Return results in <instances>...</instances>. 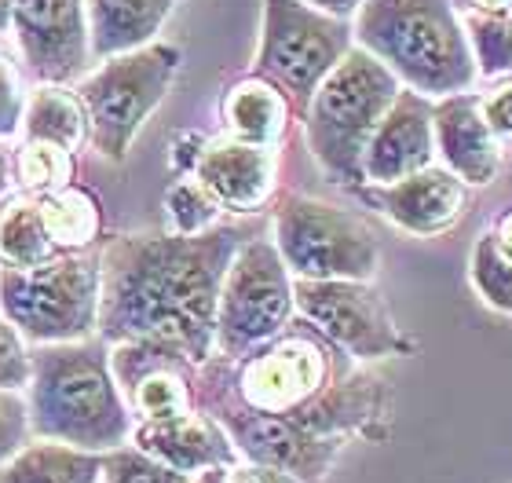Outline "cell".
I'll return each instance as SVG.
<instances>
[{
	"mask_svg": "<svg viewBox=\"0 0 512 483\" xmlns=\"http://www.w3.org/2000/svg\"><path fill=\"white\" fill-rule=\"evenodd\" d=\"M180 0H85V33L92 66L158 41Z\"/></svg>",
	"mask_w": 512,
	"mask_h": 483,
	"instance_id": "20",
	"label": "cell"
},
{
	"mask_svg": "<svg viewBox=\"0 0 512 483\" xmlns=\"http://www.w3.org/2000/svg\"><path fill=\"white\" fill-rule=\"evenodd\" d=\"M161 205H165V231H172V235H202V231L216 227V220L224 213L213 194L205 191L198 176H191V172L169 183Z\"/></svg>",
	"mask_w": 512,
	"mask_h": 483,
	"instance_id": "28",
	"label": "cell"
},
{
	"mask_svg": "<svg viewBox=\"0 0 512 483\" xmlns=\"http://www.w3.org/2000/svg\"><path fill=\"white\" fill-rule=\"evenodd\" d=\"M128 443H136L139 451L154 454L158 462L172 465L187 476L205 473V469H235L242 462L227 429L202 407L180 414V418L139 421V425H132Z\"/></svg>",
	"mask_w": 512,
	"mask_h": 483,
	"instance_id": "19",
	"label": "cell"
},
{
	"mask_svg": "<svg viewBox=\"0 0 512 483\" xmlns=\"http://www.w3.org/2000/svg\"><path fill=\"white\" fill-rule=\"evenodd\" d=\"M352 48V19L326 15L304 0H264L253 74L289 99L293 118H304L315 88Z\"/></svg>",
	"mask_w": 512,
	"mask_h": 483,
	"instance_id": "9",
	"label": "cell"
},
{
	"mask_svg": "<svg viewBox=\"0 0 512 483\" xmlns=\"http://www.w3.org/2000/svg\"><path fill=\"white\" fill-rule=\"evenodd\" d=\"M30 381V344L22 341V333L0 312V388L22 392Z\"/></svg>",
	"mask_w": 512,
	"mask_h": 483,
	"instance_id": "32",
	"label": "cell"
},
{
	"mask_svg": "<svg viewBox=\"0 0 512 483\" xmlns=\"http://www.w3.org/2000/svg\"><path fill=\"white\" fill-rule=\"evenodd\" d=\"M11 33L33 85H77L92 70L85 0H8Z\"/></svg>",
	"mask_w": 512,
	"mask_h": 483,
	"instance_id": "13",
	"label": "cell"
},
{
	"mask_svg": "<svg viewBox=\"0 0 512 483\" xmlns=\"http://www.w3.org/2000/svg\"><path fill=\"white\" fill-rule=\"evenodd\" d=\"M19 140L59 143L66 151L88 147V114L74 85H33L22 110Z\"/></svg>",
	"mask_w": 512,
	"mask_h": 483,
	"instance_id": "24",
	"label": "cell"
},
{
	"mask_svg": "<svg viewBox=\"0 0 512 483\" xmlns=\"http://www.w3.org/2000/svg\"><path fill=\"white\" fill-rule=\"evenodd\" d=\"M480 110H483V121L491 125L498 147H512V81H505L502 88L480 96Z\"/></svg>",
	"mask_w": 512,
	"mask_h": 483,
	"instance_id": "34",
	"label": "cell"
},
{
	"mask_svg": "<svg viewBox=\"0 0 512 483\" xmlns=\"http://www.w3.org/2000/svg\"><path fill=\"white\" fill-rule=\"evenodd\" d=\"M0 33H11V4L0 0Z\"/></svg>",
	"mask_w": 512,
	"mask_h": 483,
	"instance_id": "42",
	"label": "cell"
},
{
	"mask_svg": "<svg viewBox=\"0 0 512 483\" xmlns=\"http://www.w3.org/2000/svg\"><path fill=\"white\" fill-rule=\"evenodd\" d=\"M249 227L216 224L202 235L121 231L99 246V326L107 344H176L194 363L213 355L216 301Z\"/></svg>",
	"mask_w": 512,
	"mask_h": 483,
	"instance_id": "1",
	"label": "cell"
},
{
	"mask_svg": "<svg viewBox=\"0 0 512 483\" xmlns=\"http://www.w3.org/2000/svg\"><path fill=\"white\" fill-rule=\"evenodd\" d=\"M205 140L209 136H202V132H180L176 140H172V169H176V176H187V172L194 169V161H198V154H202Z\"/></svg>",
	"mask_w": 512,
	"mask_h": 483,
	"instance_id": "35",
	"label": "cell"
},
{
	"mask_svg": "<svg viewBox=\"0 0 512 483\" xmlns=\"http://www.w3.org/2000/svg\"><path fill=\"white\" fill-rule=\"evenodd\" d=\"M461 30L469 37L476 74L483 81L512 77V11L505 15H487V11H465Z\"/></svg>",
	"mask_w": 512,
	"mask_h": 483,
	"instance_id": "27",
	"label": "cell"
},
{
	"mask_svg": "<svg viewBox=\"0 0 512 483\" xmlns=\"http://www.w3.org/2000/svg\"><path fill=\"white\" fill-rule=\"evenodd\" d=\"M11 191V143H0V198Z\"/></svg>",
	"mask_w": 512,
	"mask_h": 483,
	"instance_id": "39",
	"label": "cell"
},
{
	"mask_svg": "<svg viewBox=\"0 0 512 483\" xmlns=\"http://www.w3.org/2000/svg\"><path fill=\"white\" fill-rule=\"evenodd\" d=\"M436 165V129H432V99L399 88L392 107L377 121L363 154V183H395Z\"/></svg>",
	"mask_w": 512,
	"mask_h": 483,
	"instance_id": "16",
	"label": "cell"
},
{
	"mask_svg": "<svg viewBox=\"0 0 512 483\" xmlns=\"http://www.w3.org/2000/svg\"><path fill=\"white\" fill-rule=\"evenodd\" d=\"M293 308L355 363L414 352V341L395 326L392 308L374 282L293 279Z\"/></svg>",
	"mask_w": 512,
	"mask_h": 483,
	"instance_id": "11",
	"label": "cell"
},
{
	"mask_svg": "<svg viewBox=\"0 0 512 483\" xmlns=\"http://www.w3.org/2000/svg\"><path fill=\"white\" fill-rule=\"evenodd\" d=\"M271 242L293 279L374 282L381 242L363 216L311 194H282L271 216Z\"/></svg>",
	"mask_w": 512,
	"mask_h": 483,
	"instance_id": "8",
	"label": "cell"
},
{
	"mask_svg": "<svg viewBox=\"0 0 512 483\" xmlns=\"http://www.w3.org/2000/svg\"><path fill=\"white\" fill-rule=\"evenodd\" d=\"M30 440V414H26V396L0 388V465Z\"/></svg>",
	"mask_w": 512,
	"mask_h": 483,
	"instance_id": "33",
	"label": "cell"
},
{
	"mask_svg": "<svg viewBox=\"0 0 512 483\" xmlns=\"http://www.w3.org/2000/svg\"><path fill=\"white\" fill-rule=\"evenodd\" d=\"M180 70L183 52L165 41L110 55L92 66L74 85L88 114V147L103 161L121 165L150 114L172 92Z\"/></svg>",
	"mask_w": 512,
	"mask_h": 483,
	"instance_id": "6",
	"label": "cell"
},
{
	"mask_svg": "<svg viewBox=\"0 0 512 483\" xmlns=\"http://www.w3.org/2000/svg\"><path fill=\"white\" fill-rule=\"evenodd\" d=\"M33 77L22 63L15 44L4 41L0 33V143H15L22 132V110L30 99Z\"/></svg>",
	"mask_w": 512,
	"mask_h": 483,
	"instance_id": "30",
	"label": "cell"
},
{
	"mask_svg": "<svg viewBox=\"0 0 512 483\" xmlns=\"http://www.w3.org/2000/svg\"><path fill=\"white\" fill-rule=\"evenodd\" d=\"M494 235H498L502 249L512 257V213H509V216H502V224H498V231H494Z\"/></svg>",
	"mask_w": 512,
	"mask_h": 483,
	"instance_id": "41",
	"label": "cell"
},
{
	"mask_svg": "<svg viewBox=\"0 0 512 483\" xmlns=\"http://www.w3.org/2000/svg\"><path fill=\"white\" fill-rule=\"evenodd\" d=\"M41 209L44 231L52 238L59 257L66 253H92L107 238V209L92 187L85 183H66L52 194H33Z\"/></svg>",
	"mask_w": 512,
	"mask_h": 483,
	"instance_id": "22",
	"label": "cell"
},
{
	"mask_svg": "<svg viewBox=\"0 0 512 483\" xmlns=\"http://www.w3.org/2000/svg\"><path fill=\"white\" fill-rule=\"evenodd\" d=\"M55 257L59 253L44 231L37 198L11 187L0 198V268H37Z\"/></svg>",
	"mask_w": 512,
	"mask_h": 483,
	"instance_id": "25",
	"label": "cell"
},
{
	"mask_svg": "<svg viewBox=\"0 0 512 483\" xmlns=\"http://www.w3.org/2000/svg\"><path fill=\"white\" fill-rule=\"evenodd\" d=\"M77 180V151L59 143L15 140L11 147V187L22 194H52Z\"/></svg>",
	"mask_w": 512,
	"mask_h": 483,
	"instance_id": "26",
	"label": "cell"
},
{
	"mask_svg": "<svg viewBox=\"0 0 512 483\" xmlns=\"http://www.w3.org/2000/svg\"><path fill=\"white\" fill-rule=\"evenodd\" d=\"M99 476H103V454L37 436H30L0 465V483H99Z\"/></svg>",
	"mask_w": 512,
	"mask_h": 483,
	"instance_id": "23",
	"label": "cell"
},
{
	"mask_svg": "<svg viewBox=\"0 0 512 483\" xmlns=\"http://www.w3.org/2000/svg\"><path fill=\"white\" fill-rule=\"evenodd\" d=\"M191 176H198V183L213 194L224 213H260L275 194L278 147H256L231 136L205 140Z\"/></svg>",
	"mask_w": 512,
	"mask_h": 483,
	"instance_id": "17",
	"label": "cell"
},
{
	"mask_svg": "<svg viewBox=\"0 0 512 483\" xmlns=\"http://www.w3.org/2000/svg\"><path fill=\"white\" fill-rule=\"evenodd\" d=\"M198 407L275 414L348 443V436H374L377 421L388 418V388L308 319L293 315L253 352L238 359L209 355L198 366Z\"/></svg>",
	"mask_w": 512,
	"mask_h": 483,
	"instance_id": "2",
	"label": "cell"
},
{
	"mask_svg": "<svg viewBox=\"0 0 512 483\" xmlns=\"http://www.w3.org/2000/svg\"><path fill=\"white\" fill-rule=\"evenodd\" d=\"M399 81L384 63L355 44L304 110V140L326 180L337 187H363V154L377 121L399 96Z\"/></svg>",
	"mask_w": 512,
	"mask_h": 483,
	"instance_id": "5",
	"label": "cell"
},
{
	"mask_svg": "<svg viewBox=\"0 0 512 483\" xmlns=\"http://www.w3.org/2000/svg\"><path fill=\"white\" fill-rule=\"evenodd\" d=\"M0 312L30 348L96 337L99 249L66 253L37 268H0Z\"/></svg>",
	"mask_w": 512,
	"mask_h": 483,
	"instance_id": "7",
	"label": "cell"
},
{
	"mask_svg": "<svg viewBox=\"0 0 512 483\" xmlns=\"http://www.w3.org/2000/svg\"><path fill=\"white\" fill-rule=\"evenodd\" d=\"M472 286L494 312L512 315V257L494 231H487L472 249Z\"/></svg>",
	"mask_w": 512,
	"mask_h": 483,
	"instance_id": "29",
	"label": "cell"
},
{
	"mask_svg": "<svg viewBox=\"0 0 512 483\" xmlns=\"http://www.w3.org/2000/svg\"><path fill=\"white\" fill-rule=\"evenodd\" d=\"M30 436L107 454L132 436V414L110 370L103 337L66 344H33L30 381L22 388Z\"/></svg>",
	"mask_w": 512,
	"mask_h": 483,
	"instance_id": "3",
	"label": "cell"
},
{
	"mask_svg": "<svg viewBox=\"0 0 512 483\" xmlns=\"http://www.w3.org/2000/svg\"><path fill=\"white\" fill-rule=\"evenodd\" d=\"M293 315V275L286 260L278 257L271 238L249 235L220 286L213 355L238 359L253 352L256 344L271 341Z\"/></svg>",
	"mask_w": 512,
	"mask_h": 483,
	"instance_id": "10",
	"label": "cell"
},
{
	"mask_svg": "<svg viewBox=\"0 0 512 483\" xmlns=\"http://www.w3.org/2000/svg\"><path fill=\"white\" fill-rule=\"evenodd\" d=\"M436 154L465 187H487L502 169V147L483 121L480 92H454L432 99Z\"/></svg>",
	"mask_w": 512,
	"mask_h": 483,
	"instance_id": "18",
	"label": "cell"
},
{
	"mask_svg": "<svg viewBox=\"0 0 512 483\" xmlns=\"http://www.w3.org/2000/svg\"><path fill=\"white\" fill-rule=\"evenodd\" d=\"M231 483H300L297 476L282 473V469H271V465H249L238 462L231 469Z\"/></svg>",
	"mask_w": 512,
	"mask_h": 483,
	"instance_id": "36",
	"label": "cell"
},
{
	"mask_svg": "<svg viewBox=\"0 0 512 483\" xmlns=\"http://www.w3.org/2000/svg\"><path fill=\"white\" fill-rule=\"evenodd\" d=\"M191 483H231V469H205V473H194Z\"/></svg>",
	"mask_w": 512,
	"mask_h": 483,
	"instance_id": "40",
	"label": "cell"
},
{
	"mask_svg": "<svg viewBox=\"0 0 512 483\" xmlns=\"http://www.w3.org/2000/svg\"><path fill=\"white\" fill-rule=\"evenodd\" d=\"M198 366L176 344L121 341L110 344V370L118 381L132 425L165 421L198 410Z\"/></svg>",
	"mask_w": 512,
	"mask_h": 483,
	"instance_id": "12",
	"label": "cell"
},
{
	"mask_svg": "<svg viewBox=\"0 0 512 483\" xmlns=\"http://www.w3.org/2000/svg\"><path fill=\"white\" fill-rule=\"evenodd\" d=\"M377 213H384L399 231L417 238L443 235L458 224L469 202V187L443 165H428L395 183H363L355 187Z\"/></svg>",
	"mask_w": 512,
	"mask_h": 483,
	"instance_id": "15",
	"label": "cell"
},
{
	"mask_svg": "<svg viewBox=\"0 0 512 483\" xmlns=\"http://www.w3.org/2000/svg\"><path fill=\"white\" fill-rule=\"evenodd\" d=\"M352 33L399 85L428 99L472 92L480 81L450 0H363L352 15Z\"/></svg>",
	"mask_w": 512,
	"mask_h": 483,
	"instance_id": "4",
	"label": "cell"
},
{
	"mask_svg": "<svg viewBox=\"0 0 512 483\" xmlns=\"http://www.w3.org/2000/svg\"><path fill=\"white\" fill-rule=\"evenodd\" d=\"M304 4L326 11V15H337V19H352L363 0H304Z\"/></svg>",
	"mask_w": 512,
	"mask_h": 483,
	"instance_id": "38",
	"label": "cell"
},
{
	"mask_svg": "<svg viewBox=\"0 0 512 483\" xmlns=\"http://www.w3.org/2000/svg\"><path fill=\"white\" fill-rule=\"evenodd\" d=\"M450 8L465 15V11H487V15H505L512 11V0H450Z\"/></svg>",
	"mask_w": 512,
	"mask_h": 483,
	"instance_id": "37",
	"label": "cell"
},
{
	"mask_svg": "<svg viewBox=\"0 0 512 483\" xmlns=\"http://www.w3.org/2000/svg\"><path fill=\"white\" fill-rule=\"evenodd\" d=\"M220 118H224V132L231 140L256 143V147H278L289 121H293V107L271 81L246 74L224 92Z\"/></svg>",
	"mask_w": 512,
	"mask_h": 483,
	"instance_id": "21",
	"label": "cell"
},
{
	"mask_svg": "<svg viewBox=\"0 0 512 483\" xmlns=\"http://www.w3.org/2000/svg\"><path fill=\"white\" fill-rule=\"evenodd\" d=\"M99 483H191V476L158 462L154 454L139 451L136 443H121V447L103 454Z\"/></svg>",
	"mask_w": 512,
	"mask_h": 483,
	"instance_id": "31",
	"label": "cell"
},
{
	"mask_svg": "<svg viewBox=\"0 0 512 483\" xmlns=\"http://www.w3.org/2000/svg\"><path fill=\"white\" fill-rule=\"evenodd\" d=\"M227 429L231 443L242 462L249 465H271L282 473L297 476L300 483H322L333 462L348 447L344 440H326L315 436L297 421L275 418V414H253V410H209Z\"/></svg>",
	"mask_w": 512,
	"mask_h": 483,
	"instance_id": "14",
	"label": "cell"
}]
</instances>
